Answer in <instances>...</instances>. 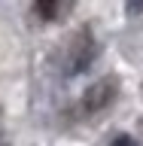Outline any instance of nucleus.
Here are the masks:
<instances>
[{
    "mask_svg": "<svg viewBox=\"0 0 143 146\" xmlns=\"http://www.w3.org/2000/svg\"><path fill=\"white\" fill-rule=\"evenodd\" d=\"M94 58V40H91L88 31H82V34L73 36V46H70V70H85Z\"/></svg>",
    "mask_w": 143,
    "mask_h": 146,
    "instance_id": "nucleus-2",
    "label": "nucleus"
},
{
    "mask_svg": "<svg viewBox=\"0 0 143 146\" xmlns=\"http://www.w3.org/2000/svg\"><path fill=\"white\" fill-rule=\"evenodd\" d=\"M58 6H61V0H34V9L43 21H52L58 15Z\"/></svg>",
    "mask_w": 143,
    "mask_h": 146,
    "instance_id": "nucleus-3",
    "label": "nucleus"
},
{
    "mask_svg": "<svg viewBox=\"0 0 143 146\" xmlns=\"http://www.w3.org/2000/svg\"><path fill=\"white\" fill-rule=\"evenodd\" d=\"M116 98V79L113 76H107V79L94 82V85H88V91H85V98H82V104H85V110L88 113H98V110L110 107V100Z\"/></svg>",
    "mask_w": 143,
    "mask_h": 146,
    "instance_id": "nucleus-1",
    "label": "nucleus"
},
{
    "mask_svg": "<svg viewBox=\"0 0 143 146\" xmlns=\"http://www.w3.org/2000/svg\"><path fill=\"white\" fill-rule=\"evenodd\" d=\"M0 146H6V143H3V137H0Z\"/></svg>",
    "mask_w": 143,
    "mask_h": 146,
    "instance_id": "nucleus-4",
    "label": "nucleus"
}]
</instances>
